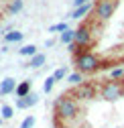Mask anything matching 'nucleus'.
<instances>
[{"instance_id": "aec40b11", "label": "nucleus", "mask_w": 124, "mask_h": 128, "mask_svg": "<svg viewBox=\"0 0 124 128\" xmlns=\"http://www.w3.org/2000/svg\"><path fill=\"white\" fill-rule=\"evenodd\" d=\"M67 22H57V24H51L49 26V33H63V30H67Z\"/></svg>"}, {"instance_id": "5701e85b", "label": "nucleus", "mask_w": 124, "mask_h": 128, "mask_svg": "<svg viewBox=\"0 0 124 128\" xmlns=\"http://www.w3.org/2000/svg\"><path fill=\"white\" fill-rule=\"evenodd\" d=\"M71 2H73V6L77 8V6H82V4H86V0H71Z\"/></svg>"}, {"instance_id": "4be33fe9", "label": "nucleus", "mask_w": 124, "mask_h": 128, "mask_svg": "<svg viewBox=\"0 0 124 128\" xmlns=\"http://www.w3.org/2000/svg\"><path fill=\"white\" fill-rule=\"evenodd\" d=\"M33 126H35V116H26L20 124V128H33Z\"/></svg>"}, {"instance_id": "9d476101", "label": "nucleus", "mask_w": 124, "mask_h": 128, "mask_svg": "<svg viewBox=\"0 0 124 128\" xmlns=\"http://www.w3.org/2000/svg\"><path fill=\"white\" fill-rule=\"evenodd\" d=\"M30 86H33L30 79L20 82V84L16 86V90H14V96H16V98H24V96H28V94H30Z\"/></svg>"}, {"instance_id": "2eb2a0df", "label": "nucleus", "mask_w": 124, "mask_h": 128, "mask_svg": "<svg viewBox=\"0 0 124 128\" xmlns=\"http://www.w3.org/2000/svg\"><path fill=\"white\" fill-rule=\"evenodd\" d=\"M67 82H69L71 86H80V84H84V73H82V71H75V73L67 75Z\"/></svg>"}, {"instance_id": "9b49d317", "label": "nucleus", "mask_w": 124, "mask_h": 128, "mask_svg": "<svg viewBox=\"0 0 124 128\" xmlns=\"http://www.w3.org/2000/svg\"><path fill=\"white\" fill-rule=\"evenodd\" d=\"M45 61H47V55H45V53H37V55H33V57H30L28 67L39 69V67H43V65H45Z\"/></svg>"}, {"instance_id": "393cba45", "label": "nucleus", "mask_w": 124, "mask_h": 128, "mask_svg": "<svg viewBox=\"0 0 124 128\" xmlns=\"http://www.w3.org/2000/svg\"><path fill=\"white\" fill-rule=\"evenodd\" d=\"M2 120H4V118H0V124H2Z\"/></svg>"}, {"instance_id": "6e6552de", "label": "nucleus", "mask_w": 124, "mask_h": 128, "mask_svg": "<svg viewBox=\"0 0 124 128\" xmlns=\"http://www.w3.org/2000/svg\"><path fill=\"white\" fill-rule=\"evenodd\" d=\"M16 82H14L12 77H4L2 82H0V96H8V94H14V90H16Z\"/></svg>"}, {"instance_id": "b1692460", "label": "nucleus", "mask_w": 124, "mask_h": 128, "mask_svg": "<svg viewBox=\"0 0 124 128\" xmlns=\"http://www.w3.org/2000/svg\"><path fill=\"white\" fill-rule=\"evenodd\" d=\"M88 2H94V0H86V4H88Z\"/></svg>"}, {"instance_id": "1a4fd4ad", "label": "nucleus", "mask_w": 124, "mask_h": 128, "mask_svg": "<svg viewBox=\"0 0 124 128\" xmlns=\"http://www.w3.org/2000/svg\"><path fill=\"white\" fill-rule=\"evenodd\" d=\"M92 8H94V4H92V2H88V4H82V6H77V8H73V12H71V18H75V20L86 18L88 14L92 12Z\"/></svg>"}, {"instance_id": "dca6fc26", "label": "nucleus", "mask_w": 124, "mask_h": 128, "mask_svg": "<svg viewBox=\"0 0 124 128\" xmlns=\"http://www.w3.org/2000/svg\"><path fill=\"white\" fill-rule=\"evenodd\" d=\"M22 6H24L22 0H12V2L8 4V12H10V14H16V12L22 10Z\"/></svg>"}, {"instance_id": "4468645a", "label": "nucleus", "mask_w": 124, "mask_h": 128, "mask_svg": "<svg viewBox=\"0 0 124 128\" xmlns=\"http://www.w3.org/2000/svg\"><path fill=\"white\" fill-rule=\"evenodd\" d=\"M18 53H20L22 57H33V55H37L39 51H37L35 45H24V47H20V49H18Z\"/></svg>"}, {"instance_id": "423d86ee", "label": "nucleus", "mask_w": 124, "mask_h": 128, "mask_svg": "<svg viewBox=\"0 0 124 128\" xmlns=\"http://www.w3.org/2000/svg\"><path fill=\"white\" fill-rule=\"evenodd\" d=\"M92 28L88 24H82L80 28H75V43L82 47V49H88V47L92 45Z\"/></svg>"}, {"instance_id": "412c9836", "label": "nucleus", "mask_w": 124, "mask_h": 128, "mask_svg": "<svg viewBox=\"0 0 124 128\" xmlns=\"http://www.w3.org/2000/svg\"><path fill=\"white\" fill-rule=\"evenodd\" d=\"M65 75H67V69H65V67H59V69H55V73H53V77L57 79V82H61Z\"/></svg>"}, {"instance_id": "ddd939ff", "label": "nucleus", "mask_w": 124, "mask_h": 128, "mask_svg": "<svg viewBox=\"0 0 124 128\" xmlns=\"http://www.w3.org/2000/svg\"><path fill=\"white\" fill-rule=\"evenodd\" d=\"M22 33H18V30H10V33H6L4 35V39H6V43H20L22 41Z\"/></svg>"}, {"instance_id": "f8f14e48", "label": "nucleus", "mask_w": 124, "mask_h": 128, "mask_svg": "<svg viewBox=\"0 0 124 128\" xmlns=\"http://www.w3.org/2000/svg\"><path fill=\"white\" fill-rule=\"evenodd\" d=\"M59 41L63 43V45H69V43H73V41H75V30H73V28H67V30H63V33L59 35Z\"/></svg>"}, {"instance_id": "20e7f679", "label": "nucleus", "mask_w": 124, "mask_h": 128, "mask_svg": "<svg viewBox=\"0 0 124 128\" xmlns=\"http://www.w3.org/2000/svg\"><path fill=\"white\" fill-rule=\"evenodd\" d=\"M118 8V0H98L94 4V12H96V18L106 22L114 16V12Z\"/></svg>"}, {"instance_id": "39448f33", "label": "nucleus", "mask_w": 124, "mask_h": 128, "mask_svg": "<svg viewBox=\"0 0 124 128\" xmlns=\"http://www.w3.org/2000/svg\"><path fill=\"white\" fill-rule=\"evenodd\" d=\"M71 96L75 100H80V102H92V100H96V86L84 82L80 86H75V90L71 92Z\"/></svg>"}, {"instance_id": "f3484780", "label": "nucleus", "mask_w": 124, "mask_h": 128, "mask_svg": "<svg viewBox=\"0 0 124 128\" xmlns=\"http://www.w3.org/2000/svg\"><path fill=\"white\" fill-rule=\"evenodd\" d=\"M0 114H2L4 120H10V118L14 116V108L8 106V104H2V108H0Z\"/></svg>"}, {"instance_id": "6ab92c4d", "label": "nucleus", "mask_w": 124, "mask_h": 128, "mask_svg": "<svg viewBox=\"0 0 124 128\" xmlns=\"http://www.w3.org/2000/svg\"><path fill=\"white\" fill-rule=\"evenodd\" d=\"M55 82H57V79H55L53 75H49L47 79H45V84H43V92H45V94H49V92L53 90V86H55Z\"/></svg>"}, {"instance_id": "a211bd4d", "label": "nucleus", "mask_w": 124, "mask_h": 128, "mask_svg": "<svg viewBox=\"0 0 124 128\" xmlns=\"http://www.w3.org/2000/svg\"><path fill=\"white\" fill-rule=\"evenodd\" d=\"M110 79H124V67H112L110 69Z\"/></svg>"}, {"instance_id": "0eeeda50", "label": "nucleus", "mask_w": 124, "mask_h": 128, "mask_svg": "<svg viewBox=\"0 0 124 128\" xmlns=\"http://www.w3.org/2000/svg\"><path fill=\"white\" fill-rule=\"evenodd\" d=\"M37 102H39V96L30 92L28 96H24V98H16V108L18 110H26V108H33Z\"/></svg>"}, {"instance_id": "f03ea898", "label": "nucleus", "mask_w": 124, "mask_h": 128, "mask_svg": "<svg viewBox=\"0 0 124 128\" xmlns=\"http://www.w3.org/2000/svg\"><path fill=\"white\" fill-rule=\"evenodd\" d=\"M73 59H75L77 71H82L84 75H86V73H96V71L102 67V59H100L96 53L88 51V49H84V51H80L77 55H73Z\"/></svg>"}, {"instance_id": "f257e3e1", "label": "nucleus", "mask_w": 124, "mask_h": 128, "mask_svg": "<svg viewBox=\"0 0 124 128\" xmlns=\"http://www.w3.org/2000/svg\"><path fill=\"white\" fill-rule=\"evenodd\" d=\"M77 114H80V104H77V100L71 94H61L55 100V116H57V120L69 122V120L77 118Z\"/></svg>"}, {"instance_id": "7ed1b4c3", "label": "nucleus", "mask_w": 124, "mask_h": 128, "mask_svg": "<svg viewBox=\"0 0 124 128\" xmlns=\"http://www.w3.org/2000/svg\"><path fill=\"white\" fill-rule=\"evenodd\" d=\"M100 96L106 102H116L124 98V79H110L100 88Z\"/></svg>"}]
</instances>
